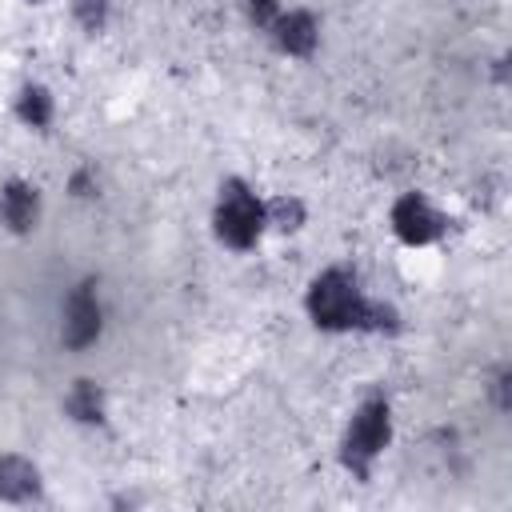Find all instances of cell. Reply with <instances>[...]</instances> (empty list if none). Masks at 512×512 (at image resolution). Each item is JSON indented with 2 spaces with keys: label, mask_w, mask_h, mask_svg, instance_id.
I'll return each instance as SVG.
<instances>
[{
  "label": "cell",
  "mask_w": 512,
  "mask_h": 512,
  "mask_svg": "<svg viewBox=\"0 0 512 512\" xmlns=\"http://www.w3.org/2000/svg\"><path fill=\"white\" fill-rule=\"evenodd\" d=\"M392 232L408 244V248H424V244H432V240H440L444 236V216H440V208L424 196V192H404L396 204H392Z\"/></svg>",
  "instance_id": "obj_5"
},
{
  "label": "cell",
  "mask_w": 512,
  "mask_h": 512,
  "mask_svg": "<svg viewBox=\"0 0 512 512\" xmlns=\"http://www.w3.org/2000/svg\"><path fill=\"white\" fill-rule=\"evenodd\" d=\"M36 496H40V468L20 452H4L0 456V500L28 504Z\"/></svg>",
  "instance_id": "obj_8"
},
{
  "label": "cell",
  "mask_w": 512,
  "mask_h": 512,
  "mask_svg": "<svg viewBox=\"0 0 512 512\" xmlns=\"http://www.w3.org/2000/svg\"><path fill=\"white\" fill-rule=\"evenodd\" d=\"M368 304L372 300L360 292V284L348 268H324L308 284V296H304L312 324L324 332H364Z\"/></svg>",
  "instance_id": "obj_1"
},
{
  "label": "cell",
  "mask_w": 512,
  "mask_h": 512,
  "mask_svg": "<svg viewBox=\"0 0 512 512\" xmlns=\"http://www.w3.org/2000/svg\"><path fill=\"white\" fill-rule=\"evenodd\" d=\"M104 332V304L96 292V280H80L68 296H64V320H60V340L72 352H84L100 340Z\"/></svg>",
  "instance_id": "obj_4"
},
{
  "label": "cell",
  "mask_w": 512,
  "mask_h": 512,
  "mask_svg": "<svg viewBox=\"0 0 512 512\" xmlns=\"http://www.w3.org/2000/svg\"><path fill=\"white\" fill-rule=\"evenodd\" d=\"M0 220L8 232H32L40 220V192L28 180H8L0 188Z\"/></svg>",
  "instance_id": "obj_7"
},
{
  "label": "cell",
  "mask_w": 512,
  "mask_h": 512,
  "mask_svg": "<svg viewBox=\"0 0 512 512\" xmlns=\"http://www.w3.org/2000/svg\"><path fill=\"white\" fill-rule=\"evenodd\" d=\"M244 12H248V20H252L256 28H272V20H276L284 8H280V0H244Z\"/></svg>",
  "instance_id": "obj_14"
},
{
  "label": "cell",
  "mask_w": 512,
  "mask_h": 512,
  "mask_svg": "<svg viewBox=\"0 0 512 512\" xmlns=\"http://www.w3.org/2000/svg\"><path fill=\"white\" fill-rule=\"evenodd\" d=\"M508 388H512V372H508V368H496V376H492L488 392H492V400H496V408H500V412L508 408Z\"/></svg>",
  "instance_id": "obj_15"
},
{
  "label": "cell",
  "mask_w": 512,
  "mask_h": 512,
  "mask_svg": "<svg viewBox=\"0 0 512 512\" xmlns=\"http://www.w3.org/2000/svg\"><path fill=\"white\" fill-rule=\"evenodd\" d=\"M68 12L84 32H100L112 16V4L108 0H68Z\"/></svg>",
  "instance_id": "obj_12"
},
{
  "label": "cell",
  "mask_w": 512,
  "mask_h": 512,
  "mask_svg": "<svg viewBox=\"0 0 512 512\" xmlns=\"http://www.w3.org/2000/svg\"><path fill=\"white\" fill-rule=\"evenodd\" d=\"M268 36H272V44H276L284 56H312L316 44H320V24H316V16L304 12V8H288V12H280V16L272 20Z\"/></svg>",
  "instance_id": "obj_6"
},
{
  "label": "cell",
  "mask_w": 512,
  "mask_h": 512,
  "mask_svg": "<svg viewBox=\"0 0 512 512\" xmlns=\"http://www.w3.org/2000/svg\"><path fill=\"white\" fill-rule=\"evenodd\" d=\"M16 120L24 128H36V132H44L56 120V104H52V96H48L44 84H24L20 88V96H16Z\"/></svg>",
  "instance_id": "obj_10"
},
{
  "label": "cell",
  "mask_w": 512,
  "mask_h": 512,
  "mask_svg": "<svg viewBox=\"0 0 512 512\" xmlns=\"http://www.w3.org/2000/svg\"><path fill=\"white\" fill-rule=\"evenodd\" d=\"M32 4H44V0H32Z\"/></svg>",
  "instance_id": "obj_16"
},
{
  "label": "cell",
  "mask_w": 512,
  "mask_h": 512,
  "mask_svg": "<svg viewBox=\"0 0 512 512\" xmlns=\"http://www.w3.org/2000/svg\"><path fill=\"white\" fill-rule=\"evenodd\" d=\"M64 412L76 420V424H100L104 412H108V400H104V388L96 380H76L64 396Z\"/></svg>",
  "instance_id": "obj_9"
},
{
  "label": "cell",
  "mask_w": 512,
  "mask_h": 512,
  "mask_svg": "<svg viewBox=\"0 0 512 512\" xmlns=\"http://www.w3.org/2000/svg\"><path fill=\"white\" fill-rule=\"evenodd\" d=\"M212 224H216V236L236 248V252H248L260 236H264V200L244 184V180H224L220 184V200H216V212H212Z\"/></svg>",
  "instance_id": "obj_3"
},
{
  "label": "cell",
  "mask_w": 512,
  "mask_h": 512,
  "mask_svg": "<svg viewBox=\"0 0 512 512\" xmlns=\"http://www.w3.org/2000/svg\"><path fill=\"white\" fill-rule=\"evenodd\" d=\"M68 192H72L76 200H92V196L100 192V180H96V168H76V172L68 176Z\"/></svg>",
  "instance_id": "obj_13"
},
{
  "label": "cell",
  "mask_w": 512,
  "mask_h": 512,
  "mask_svg": "<svg viewBox=\"0 0 512 512\" xmlns=\"http://www.w3.org/2000/svg\"><path fill=\"white\" fill-rule=\"evenodd\" d=\"M304 220H308V208L300 196H272L264 204V224L276 232H300Z\"/></svg>",
  "instance_id": "obj_11"
},
{
  "label": "cell",
  "mask_w": 512,
  "mask_h": 512,
  "mask_svg": "<svg viewBox=\"0 0 512 512\" xmlns=\"http://www.w3.org/2000/svg\"><path fill=\"white\" fill-rule=\"evenodd\" d=\"M388 440H392V408H388V400L372 396L348 420V432H344V444H340L344 468L356 472L360 480H368L372 476V464L380 460V452L388 448Z\"/></svg>",
  "instance_id": "obj_2"
}]
</instances>
